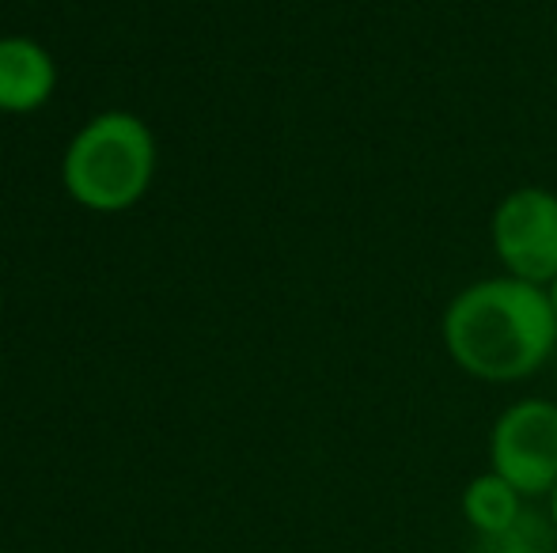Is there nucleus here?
I'll use <instances>...</instances> for the list:
<instances>
[{"label":"nucleus","mask_w":557,"mask_h":553,"mask_svg":"<svg viewBox=\"0 0 557 553\" xmlns=\"http://www.w3.org/2000/svg\"><path fill=\"white\" fill-rule=\"evenodd\" d=\"M493 251L508 277L550 285L557 277V198L543 186L512 190L493 209Z\"/></svg>","instance_id":"4"},{"label":"nucleus","mask_w":557,"mask_h":553,"mask_svg":"<svg viewBox=\"0 0 557 553\" xmlns=\"http://www.w3.org/2000/svg\"><path fill=\"white\" fill-rule=\"evenodd\" d=\"M546 501H550V504H546V516H550V524H554V531H557V486L550 489V497H546Z\"/></svg>","instance_id":"8"},{"label":"nucleus","mask_w":557,"mask_h":553,"mask_svg":"<svg viewBox=\"0 0 557 553\" xmlns=\"http://www.w3.org/2000/svg\"><path fill=\"white\" fill-rule=\"evenodd\" d=\"M523 512H528V497L493 470L470 478L467 489H462V519L470 524L474 539L505 535Z\"/></svg>","instance_id":"6"},{"label":"nucleus","mask_w":557,"mask_h":553,"mask_svg":"<svg viewBox=\"0 0 557 553\" xmlns=\"http://www.w3.org/2000/svg\"><path fill=\"white\" fill-rule=\"evenodd\" d=\"M557 318L550 296L520 277H490L462 288L444 311L447 356L485 384L535 376L554 353Z\"/></svg>","instance_id":"1"},{"label":"nucleus","mask_w":557,"mask_h":553,"mask_svg":"<svg viewBox=\"0 0 557 553\" xmlns=\"http://www.w3.org/2000/svg\"><path fill=\"white\" fill-rule=\"evenodd\" d=\"M58 91V61L38 38H0V114H35Z\"/></svg>","instance_id":"5"},{"label":"nucleus","mask_w":557,"mask_h":553,"mask_svg":"<svg viewBox=\"0 0 557 553\" xmlns=\"http://www.w3.org/2000/svg\"><path fill=\"white\" fill-rule=\"evenodd\" d=\"M490 470L523 497H550L557 486V402L520 399L490 428Z\"/></svg>","instance_id":"3"},{"label":"nucleus","mask_w":557,"mask_h":553,"mask_svg":"<svg viewBox=\"0 0 557 553\" xmlns=\"http://www.w3.org/2000/svg\"><path fill=\"white\" fill-rule=\"evenodd\" d=\"M546 296H550V307H554V318H557V277L550 280V292Z\"/></svg>","instance_id":"9"},{"label":"nucleus","mask_w":557,"mask_h":553,"mask_svg":"<svg viewBox=\"0 0 557 553\" xmlns=\"http://www.w3.org/2000/svg\"><path fill=\"white\" fill-rule=\"evenodd\" d=\"M474 553H557V531H554L550 516L528 508L505 535L478 539Z\"/></svg>","instance_id":"7"},{"label":"nucleus","mask_w":557,"mask_h":553,"mask_svg":"<svg viewBox=\"0 0 557 553\" xmlns=\"http://www.w3.org/2000/svg\"><path fill=\"white\" fill-rule=\"evenodd\" d=\"M160 148L140 114L103 111L88 118L65 144L61 183L81 209L99 216L125 213L152 190Z\"/></svg>","instance_id":"2"}]
</instances>
